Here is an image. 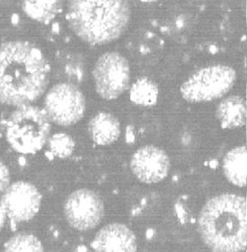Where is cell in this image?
Segmentation results:
<instances>
[{"label": "cell", "mask_w": 247, "mask_h": 252, "mask_svg": "<svg viewBox=\"0 0 247 252\" xmlns=\"http://www.w3.org/2000/svg\"><path fill=\"white\" fill-rule=\"evenodd\" d=\"M105 208L101 197L90 189H78L67 197L64 216L67 223L79 231L96 228L104 217Z\"/></svg>", "instance_id": "8"}, {"label": "cell", "mask_w": 247, "mask_h": 252, "mask_svg": "<svg viewBox=\"0 0 247 252\" xmlns=\"http://www.w3.org/2000/svg\"><path fill=\"white\" fill-rule=\"evenodd\" d=\"M50 65L39 47L27 41H8L0 46V102L29 105L47 91Z\"/></svg>", "instance_id": "1"}, {"label": "cell", "mask_w": 247, "mask_h": 252, "mask_svg": "<svg viewBox=\"0 0 247 252\" xmlns=\"http://www.w3.org/2000/svg\"><path fill=\"white\" fill-rule=\"evenodd\" d=\"M60 1H25L22 9L32 20L41 23H49L61 11Z\"/></svg>", "instance_id": "15"}, {"label": "cell", "mask_w": 247, "mask_h": 252, "mask_svg": "<svg viewBox=\"0 0 247 252\" xmlns=\"http://www.w3.org/2000/svg\"><path fill=\"white\" fill-rule=\"evenodd\" d=\"M5 219H6V215H5L4 209L2 208V206L0 204V230L4 227Z\"/></svg>", "instance_id": "20"}, {"label": "cell", "mask_w": 247, "mask_h": 252, "mask_svg": "<svg viewBox=\"0 0 247 252\" xmlns=\"http://www.w3.org/2000/svg\"><path fill=\"white\" fill-rule=\"evenodd\" d=\"M158 87L150 79H138L130 89V100L135 104L141 106L155 105L158 99Z\"/></svg>", "instance_id": "16"}, {"label": "cell", "mask_w": 247, "mask_h": 252, "mask_svg": "<svg viewBox=\"0 0 247 252\" xmlns=\"http://www.w3.org/2000/svg\"><path fill=\"white\" fill-rule=\"evenodd\" d=\"M88 130L92 140L99 146H110L121 135L117 118L109 112H100L91 119Z\"/></svg>", "instance_id": "12"}, {"label": "cell", "mask_w": 247, "mask_h": 252, "mask_svg": "<svg viewBox=\"0 0 247 252\" xmlns=\"http://www.w3.org/2000/svg\"><path fill=\"white\" fill-rule=\"evenodd\" d=\"M0 204L12 221H27L39 212L41 194L30 182L17 181L4 191Z\"/></svg>", "instance_id": "9"}, {"label": "cell", "mask_w": 247, "mask_h": 252, "mask_svg": "<svg viewBox=\"0 0 247 252\" xmlns=\"http://www.w3.org/2000/svg\"><path fill=\"white\" fill-rule=\"evenodd\" d=\"M4 252H44L41 242L31 234H18L4 244Z\"/></svg>", "instance_id": "17"}, {"label": "cell", "mask_w": 247, "mask_h": 252, "mask_svg": "<svg viewBox=\"0 0 247 252\" xmlns=\"http://www.w3.org/2000/svg\"><path fill=\"white\" fill-rule=\"evenodd\" d=\"M91 246L94 252H137V239L127 225L114 222L96 233Z\"/></svg>", "instance_id": "11"}, {"label": "cell", "mask_w": 247, "mask_h": 252, "mask_svg": "<svg viewBox=\"0 0 247 252\" xmlns=\"http://www.w3.org/2000/svg\"><path fill=\"white\" fill-rule=\"evenodd\" d=\"M45 112L50 121L61 126H74L84 117L86 100L82 92L71 83L52 87L45 97Z\"/></svg>", "instance_id": "7"}, {"label": "cell", "mask_w": 247, "mask_h": 252, "mask_svg": "<svg viewBox=\"0 0 247 252\" xmlns=\"http://www.w3.org/2000/svg\"><path fill=\"white\" fill-rule=\"evenodd\" d=\"M130 168L138 181L156 184L168 176L170 160L164 150L154 146H142L131 158Z\"/></svg>", "instance_id": "10"}, {"label": "cell", "mask_w": 247, "mask_h": 252, "mask_svg": "<svg viewBox=\"0 0 247 252\" xmlns=\"http://www.w3.org/2000/svg\"><path fill=\"white\" fill-rule=\"evenodd\" d=\"M247 152L246 146L229 151L223 159V171L229 182L240 188L247 185Z\"/></svg>", "instance_id": "14"}, {"label": "cell", "mask_w": 247, "mask_h": 252, "mask_svg": "<svg viewBox=\"0 0 247 252\" xmlns=\"http://www.w3.org/2000/svg\"><path fill=\"white\" fill-rule=\"evenodd\" d=\"M216 117L224 129H236L247 123V105L243 97L232 95L217 107Z\"/></svg>", "instance_id": "13"}, {"label": "cell", "mask_w": 247, "mask_h": 252, "mask_svg": "<svg viewBox=\"0 0 247 252\" xmlns=\"http://www.w3.org/2000/svg\"><path fill=\"white\" fill-rule=\"evenodd\" d=\"M93 76L95 89L102 98L107 101L117 99L130 88V63L118 52H108L99 57Z\"/></svg>", "instance_id": "6"}, {"label": "cell", "mask_w": 247, "mask_h": 252, "mask_svg": "<svg viewBox=\"0 0 247 252\" xmlns=\"http://www.w3.org/2000/svg\"><path fill=\"white\" fill-rule=\"evenodd\" d=\"M10 186V172L7 166L0 161V193L4 191Z\"/></svg>", "instance_id": "19"}, {"label": "cell", "mask_w": 247, "mask_h": 252, "mask_svg": "<svg viewBox=\"0 0 247 252\" xmlns=\"http://www.w3.org/2000/svg\"><path fill=\"white\" fill-rule=\"evenodd\" d=\"M198 232L212 252H243L247 244L246 198L224 193L210 199L201 209Z\"/></svg>", "instance_id": "2"}, {"label": "cell", "mask_w": 247, "mask_h": 252, "mask_svg": "<svg viewBox=\"0 0 247 252\" xmlns=\"http://www.w3.org/2000/svg\"><path fill=\"white\" fill-rule=\"evenodd\" d=\"M47 142L52 154L61 158L69 157L75 149V141L68 134H55Z\"/></svg>", "instance_id": "18"}, {"label": "cell", "mask_w": 247, "mask_h": 252, "mask_svg": "<svg viewBox=\"0 0 247 252\" xmlns=\"http://www.w3.org/2000/svg\"><path fill=\"white\" fill-rule=\"evenodd\" d=\"M237 79L233 67L212 65L191 75L181 86L183 98L189 102H207L221 98L231 91Z\"/></svg>", "instance_id": "5"}, {"label": "cell", "mask_w": 247, "mask_h": 252, "mask_svg": "<svg viewBox=\"0 0 247 252\" xmlns=\"http://www.w3.org/2000/svg\"><path fill=\"white\" fill-rule=\"evenodd\" d=\"M131 13V5L126 0H75L67 4V19L83 41L105 45L125 32Z\"/></svg>", "instance_id": "3"}, {"label": "cell", "mask_w": 247, "mask_h": 252, "mask_svg": "<svg viewBox=\"0 0 247 252\" xmlns=\"http://www.w3.org/2000/svg\"><path fill=\"white\" fill-rule=\"evenodd\" d=\"M51 121L45 110L31 105L18 107L8 119L5 136L17 153L33 154L50 138Z\"/></svg>", "instance_id": "4"}]
</instances>
